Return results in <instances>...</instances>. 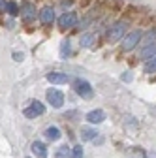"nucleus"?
Instances as JSON below:
<instances>
[{
	"label": "nucleus",
	"mask_w": 156,
	"mask_h": 158,
	"mask_svg": "<svg viewBox=\"0 0 156 158\" xmlns=\"http://www.w3.org/2000/svg\"><path fill=\"white\" fill-rule=\"evenodd\" d=\"M128 27H130V23L126 21V19H119V21H115L105 30V42L107 44H115V42H119V40H122L126 36V28Z\"/></svg>",
	"instance_id": "nucleus-1"
},
{
	"label": "nucleus",
	"mask_w": 156,
	"mask_h": 158,
	"mask_svg": "<svg viewBox=\"0 0 156 158\" xmlns=\"http://www.w3.org/2000/svg\"><path fill=\"white\" fill-rule=\"evenodd\" d=\"M141 38H143V32H141L139 28L128 32V34L122 38V49H124V51H132V49H135V45L141 44Z\"/></svg>",
	"instance_id": "nucleus-2"
},
{
	"label": "nucleus",
	"mask_w": 156,
	"mask_h": 158,
	"mask_svg": "<svg viewBox=\"0 0 156 158\" xmlns=\"http://www.w3.org/2000/svg\"><path fill=\"white\" fill-rule=\"evenodd\" d=\"M73 89H75V92L79 94L81 98H85V100H88V98H92V87H90V83L88 81H85V79H75L73 81Z\"/></svg>",
	"instance_id": "nucleus-3"
},
{
	"label": "nucleus",
	"mask_w": 156,
	"mask_h": 158,
	"mask_svg": "<svg viewBox=\"0 0 156 158\" xmlns=\"http://www.w3.org/2000/svg\"><path fill=\"white\" fill-rule=\"evenodd\" d=\"M77 25V15L75 11H66L58 17V28L60 30H68V28H73Z\"/></svg>",
	"instance_id": "nucleus-4"
},
{
	"label": "nucleus",
	"mask_w": 156,
	"mask_h": 158,
	"mask_svg": "<svg viewBox=\"0 0 156 158\" xmlns=\"http://www.w3.org/2000/svg\"><path fill=\"white\" fill-rule=\"evenodd\" d=\"M25 117L27 118H36V117H40V115H43L45 113V106L42 104V102H38V100H32L30 102V106L28 107H25Z\"/></svg>",
	"instance_id": "nucleus-5"
},
{
	"label": "nucleus",
	"mask_w": 156,
	"mask_h": 158,
	"mask_svg": "<svg viewBox=\"0 0 156 158\" xmlns=\"http://www.w3.org/2000/svg\"><path fill=\"white\" fill-rule=\"evenodd\" d=\"M36 15H40V11L36 10V4H32V2H25L21 4V17L25 19L27 23H30V21H34L36 19Z\"/></svg>",
	"instance_id": "nucleus-6"
},
{
	"label": "nucleus",
	"mask_w": 156,
	"mask_h": 158,
	"mask_svg": "<svg viewBox=\"0 0 156 158\" xmlns=\"http://www.w3.org/2000/svg\"><path fill=\"white\" fill-rule=\"evenodd\" d=\"M47 102H49L55 109L62 107V104H64V94H62V90H58V89H49V90H47Z\"/></svg>",
	"instance_id": "nucleus-7"
},
{
	"label": "nucleus",
	"mask_w": 156,
	"mask_h": 158,
	"mask_svg": "<svg viewBox=\"0 0 156 158\" xmlns=\"http://www.w3.org/2000/svg\"><path fill=\"white\" fill-rule=\"evenodd\" d=\"M40 21H42V25H53V21H55V10L51 6H43L40 10Z\"/></svg>",
	"instance_id": "nucleus-8"
},
{
	"label": "nucleus",
	"mask_w": 156,
	"mask_h": 158,
	"mask_svg": "<svg viewBox=\"0 0 156 158\" xmlns=\"http://www.w3.org/2000/svg\"><path fill=\"white\" fill-rule=\"evenodd\" d=\"M47 81L53 85H62V83L70 81V75L62 73V72H51V73H47Z\"/></svg>",
	"instance_id": "nucleus-9"
},
{
	"label": "nucleus",
	"mask_w": 156,
	"mask_h": 158,
	"mask_svg": "<svg viewBox=\"0 0 156 158\" xmlns=\"http://www.w3.org/2000/svg\"><path fill=\"white\" fill-rule=\"evenodd\" d=\"M87 121H88L90 124H100V123L105 121V113H104L102 109H92V111L87 113Z\"/></svg>",
	"instance_id": "nucleus-10"
},
{
	"label": "nucleus",
	"mask_w": 156,
	"mask_h": 158,
	"mask_svg": "<svg viewBox=\"0 0 156 158\" xmlns=\"http://www.w3.org/2000/svg\"><path fill=\"white\" fill-rule=\"evenodd\" d=\"M30 149H32V152H34L36 158H47V147H45V143H42V141H34Z\"/></svg>",
	"instance_id": "nucleus-11"
},
{
	"label": "nucleus",
	"mask_w": 156,
	"mask_h": 158,
	"mask_svg": "<svg viewBox=\"0 0 156 158\" xmlns=\"http://www.w3.org/2000/svg\"><path fill=\"white\" fill-rule=\"evenodd\" d=\"M43 135H45V139H49V141H58L62 134H60V130H58L56 126H47L45 132H43Z\"/></svg>",
	"instance_id": "nucleus-12"
},
{
	"label": "nucleus",
	"mask_w": 156,
	"mask_h": 158,
	"mask_svg": "<svg viewBox=\"0 0 156 158\" xmlns=\"http://www.w3.org/2000/svg\"><path fill=\"white\" fill-rule=\"evenodd\" d=\"M152 56H156V42L145 45L141 49V53H139V58H145V60H149V58H152Z\"/></svg>",
	"instance_id": "nucleus-13"
},
{
	"label": "nucleus",
	"mask_w": 156,
	"mask_h": 158,
	"mask_svg": "<svg viewBox=\"0 0 156 158\" xmlns=\"http://www.w3.org/2000/svg\"><path fill=\"white\" fill-rule=\"evenodd\" d=\"M96 128H90V126H83L81 128V139L83 141H92V139H96Z\"/></svg>",
	"instance_id": "nucleus-14"
},
{
	"label": "nucleus",
	"mask_w": 156,
	"mask_h": 158,
	"mask_svg": "<svg viewBox=\"0 0 156 158\" xmlns=\"http://www.w3.org/2000/svg\"><path fill=\"white\" fill-rule=\"evenodd\" d=\"M55 158H72V149L68 145H60L55 152Z\"/></svg>",
	"instance_id": "nucleus-15"
},
{
	"label": "nucleus",
	"mask_w": 156,
	"mask_h": 158,
	"mask_svg": "<svg viewBox=\"0 0 156 158\" xmlns=\"http://www.w3.org/2000/svg\"><path fill=\"white\" fill-rule=\"evenodd\" d=\"M79 44H81V47H92V44H96V36L94 34H83Z\"/></svg>",
	"instance_id": "nucleus-16"
},
{
	"label": "nucleus",
	"mask_w": 156,
	"mask_h": 158,
	"mask_svg": "<svg viewBox=\"0 0 156 158\" xmlns=\"http://www.w3.org/2000/svg\"><path fill=\"white\" fill-rule=\"evenodd\" d=\"M122 13H124V19H126V21L130 23V19H133L135 15L139 13V8H135V6H126Z\"/></svg>",
	"instance_id": "nucleus-17"
},
{
	"label": "nucleus",
	"mask_w": 156,
	"mask_h": 158,
	"mask_svg": "<svg viewBox=\"0 0 156 158\" xmlns=\"http://www.w3.org/2000/svg\"><path fill=\"white\" fill-rule=\"evenodd\" d=\"M6 11L11 15V17H15V15H19L21 13V8L17 6V2H13V0H10V2L6 4Z\"/></svg>",
	"instance_id": "nucleus-18"
},
{
	"label": "nucleus",
	"mask_w": 156,
	"mask_h": 158,
	"mask_svg": "<svg viewBox=\"0 0 156 158\" xmlns=\"http://www.w3.org/2000/svg\"><path fill=\"white\" fill-rule=\"evenodd\" d=\"M145 73H149V75H152V73H156V56H152V58H149L147 60V64H145Z\"/></svg>",
	"instance_id": "nucleus-19"
},
{
	"label": "nucleus",
	"mask_w": 156,
	"mask_h": 158,
	"mask_svg": "<svg viewBox=\"0 0 156 158\" xmlns=\"http://www.w3.org/2000/svg\"><path fill=\"white\" fill-rule=\"evenodd\" d=\"M141 42H143L145 45H149V44H154V42H156V27H154L150 32H147V34L141 38Z\"/></svg>",
	"instance_id": "nucleus-20"
},
{
	"label": "nucleus",
	"mask_w": 156,
	"mask_h": 158,
	"mask_svg": "<svg viewBox=\"0 0 156 158\" xmlns=\"http://www.w3.org/2000/svg\"><path fill=\"white\" fill-rule=\"evenodd\" d=\"M124 8H126L124 0H113L111 2V11L113 13H121V11H124Z\"/></svg>",
	"instance_id": "nucleus-21"
},
{
	"label": "nucleus",
	"mask_w": 156,
	"mask_h": 158,
	"mask_svg": "<svg viewBox=\"0 0 156 158\" xmlns=\"http://www.w3.org/2000/svg\"><path fill=\"white\" fill-rule=\"evenodd\" d=\"M72 158H83V147L81 145H75L72 149Z\"/></svg>",
	"instance_id": "nucleus-22"
},
{
	"label": "nucleus",
	"mask_w": 156,
	"mask_h": 158,
	"mask_svg": "<svg viewBox=\"0 0 156 158\" xmlns=\"http://www.w3.org/2000/svg\"><path fill=\"white\" fill-rule=\"evenodd\" d=\"M60 55H62V56L70 55V42H68V40H64L62 45H60Z\"/></svg>",
	"instance_id": "nucleus-23"
},
{
	"label": "nucleus",
	"mask_w": 156,
	"mask_h": 158,
	"mask_svg": "<svg viewBox=\"0 0 156 158\" xmlns=\"http://www.w3.org/2000/svg\"><path fill=\"white\" fill-rule=\"evenodd\" d=\"M92 2H94V0H81V8H88Z\"/></svg>",
	"instance_id": "nucleus-24"
},
{
	"label": "nucleus",
	"mask_w": 156,
	"mask_h": 158,
	"mask_svg": "<svg viewBox=\"0 0 156 158\" xmlns=\"http://www.w3.org/2000/svg\"><path fill=\"white\" fill-rule=\"evenodd\" d=\"M6 0H0V13H2V11H6Z\"/></svg>",
	"instance_id": "nucleus-25"
},
{
	"label": "nucleus",
	"mask_w": 156,
	"mask_h": 158,
	"mask_svg": "<svg viewBox=\"0 0 156 158\" xmlns=\"http://www.w3.org/2000/svg\"><path fill=\"white\" fill-rule=\"evenodd\" d=\"M73 2H77V0H62V6L66 8V6H70V4H73Z\"/></svg>",
	"instance_id": "nucleus-26"
},
{
	"label": "nucleus",
	"mask_w": 156,
	"mask_h": 158,
	"mask_svg": "<svg viewBox=\"0 0 156 158\" xmlns=\"http://www.w3.org/2000/svg\"><path fill=\"white\" fill-rule=\"evenodd\" d=\"M121 79H122V81H130V79H132V75H130V73H124Z\"/></svg>",
	"instance_id": "nucleus-27"
},
{
	"label": "nucleus",
	"mask_w": 156,
	"mask_h": 158,
	"mask_svg": "<svg viewBox=\"0 0 156 158\" xmlns=\"http://www.w3.org/2000/svg\"><path fill=\"white\" fill-rule=\"evenodd\" d=\"M13 56H15V60H17V62H19V60H23V53H21V55H19V53H15Z\"/></svg>",
	"instance_id": "nucleus-28"
},
{
	"label": "nucleus",
	"mask_w": 156,
	"mask_h": 158,
	"mask_svg": "<svg viewBox=\"0 0 156 158\" xmlns=\"http://www.w3.org/2000/svg\"><path fill=\"white\" fill-rule=\"evenodd\" d=\"M36 2H42V0H36Z\"/></svg>",
	"instance_id": "nucleus-29"
}]
</instances>
